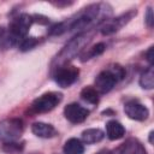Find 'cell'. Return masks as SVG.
Wrapping results in <instances>:
<instances>
[{"label":"cell","mask_w":154,"mask_h":154,"mask_svg":"<svg viewBox=\"0 0 154 154\" xmlns=\"http://www.w3.org/2000/svg\"><path fill=\"white\" fill-rule=\"evenodd\" d=\"M112 154H147V150L137 138H128L119 144Z\"/></svg>","instance_id":"11"},{"label":"cell","mask_w":154,"mask_h":154,"mask_svg":"<svg viewBox=\"0 0 154 154\" xmlns=\"http://www.w3.org/2000/svg\"><path fill=\"white\" fill-rule=\"evenodd\" d=\"M146 23H147V25H148L149 28H152V26H153V24H154L153 11H152V8H150V7H148V8H147V12H146Z\"/></svg>","instance_id":"23"},{"label":"cell","mask_w":154,"mask_h":154,"mask_svg":"<svg viewBox=\"0 0 154 154\" xmlns=\"http://www.w3.org/2000/svg\"><path fill=\"white\" fill-rule=\"evenodd\" d=\"M64 153L65 154H83L84 146L77 138H69L64 144Z\"/></svg>","instance_id":"15"},{"label":"cell","mask_w":154,"mask_h":154,"mask_svg":"<svg viewBox=\"0 0 154 154\" xmlns=\"http://www.w3.org/2000/svg\"><path fill=\"white\" fill-rule=\"evenodd\" d=\"M24 130L23 122L19 118H10L0 122V141L4 143L16 142L20 138Z\"/></svg>","instance_id":"3"},{"label":"cell","mask_w":154,"mask_h":154,"mask_svg":"<svg viewBox=\"0 0 154 154\" xmlns=\"http://www.w3.org/2000/svg\"><path fill=\"white\" fill-rule=\"evenodd\" d=\"M64 116L69 122H71L73 124H78V123H83L88 118L89 111L87 108H84L83 106L73 102V103L65 106Z\"/></svg>","instance_id":"9"},{"label":"cell","mask_w":154,"mask_h":154,"mask_svg":"<svg viewBox=\"0 0 154 154\" xmlns=\"http://www.w3.org/2000/svg\"><path fill=\"white\" fill-rule=\"evenodd\" d=\"M111 14V7L107 4H93L79 11L73 17L67 20L54 24L49 29L51 35H61L66 31H76V30H87L93 25L106 20V18Z\"/></svg>","instance_id":"1"},{"label":"cell","mask_w":154,"mask_h":154,"mask_svg":"<svg viewBox=\"0 0 154 154\" xmlns=\"http://www.w3.org/2000/svg\"><path fill=\"white\" fill-rule=\"evenodd\" d=\"M31 131L34 135L41 138H52L57 135V130L53 125L43 123V122H36L31 125Z\"/></svg>","instance_id":"12"},{"label":"cell","mask_w":154,"mask_h":154,"mask_svg":"<svg viewBox=\"0 0 154 154\" xmlns=\"http://www.w3.org/2000/svg\"><path fill=\"white\" fill-rule=\"evenodd\" d=\"M134 16H136V11L132 10V11H129V12H126V13H123V14H120V16L113 18V19L105 20L103 25H102L101 29H100V30H101V34H102V35H112V34L117 32V31L120 30L124 25H126V24L131 20V18H132Z\"/></svg>","instance_id":"7"},{"label":"cell","mask_w":154,"mask_h":154,"mask_svg":"<svg viewBox=\"0 0 154 154\" xmlns=\"http://www.w3.org/2000/svg\"><path fill=\"white\" fill-rule=\"evenodd\" d=\"M24 146L23 143H18L17 141L16 142H7V143H4V147H2V150L7 154H18L23 150Z\"/></svg>","instance_id":"20"},{"label":"cell","mask_w":154,"mask_h":154,"mask_svg":"<svg viewBox=\"0 0 154 154\" xmlns=\"http://www.w3.org/2000/svg\"><path fill=\"white\" fill-rule=\"evenodd\" d=\"M90 40H91V35L89 32H81L77 36H75L72 40H70L65 45V47L59 52V54L54 60L57 63V67L67 64V61L71 60L77 53H79Z\"/></svg>","instance_id":"2"},{"label":"cell","mask_w":154,"mask_h":154,"mask_svg":"<svg viewBox=\"0 0 154 154\" xmlns=\"http://www.w3.org/2000/svg\"><path fill=\"white\" fill-rule=\"evenodd\" d=\"M97 154H109V153H108L107 150H101V152H99Z\"/></svg>","instance_id":"26"},{"label":"cell","mask_w":154,"mask_h":154,"mask_svg":"<svg viewBox=\"0 0 154 154\" xmlns=\"http://www.w3.org/2000/svg\"><path fill=\"white\" fill-rule=\"evenodd\" d=\"M55 69L57 70L54 72V81L61 88H69L78 78L79 70H78V67H76L73 65L64 64Z\"/></svg>","instance_id":"5"},{"label":"cell","mask_w":154,"mask_h":154,"mask_svg":"<svg viewBox=\"0 0 154 154\" xmlns=\"http://www.w3.org/2000/svg\"><path fill=\"white\" fill-rule=\"evenodd\" d=\"M153 134H154L153 131L149 132V142H150V143H153Z\"/></svg>","instance_id":"25"},{"label":"cell","mask_w":154,"mask_h":154,"mask_svg":"<svg viewBox=\"0 0 154 154\" xmlns=\"http://www.w3.org/2000/svg\"><path fill=\"white\" fill-rule=\"evenodd\" d=\"M105 137V132L100 129H87L82 132V141L87 144L100 142Z\"/></svg>","instance_id":"14"},{"label":"cell","mask_w":154,"mask_h":154,"mask_svg":"<svg viewBox=\"0 0 154 154\" xmlns=\"http://www.w3.org/2000/svg\"><path fill=\"white\" fill-rule=\"evenodd\" d=\"M140 85L143 89H152L154 87V69L149 66L140 77Z\"/></svg>","instance_id":"17"},{"label":"cell","mask_w":154,"mask_h":154,"mask_svg":"<svg viewBox=\"0 0 154 154\" xmlns=\"http://www.w3.org/2000/svg\"><path fill=\"white\" fill-rule=\"evenodd\" d=\"M63 100V95L57 91H48L35 99L30 106L31 112L34 113H46L52 111L55 106H58Z\"/></svg>","instance_id":"4"},{"label":"cell","mask_w":154,"mask_h":154,"mask_svg":"<svg viewBox=\"0 0 154 154\" xmlns=\"http://www.w3.org/2000/svg\"><path fill=\"white\" fill-rule=\"evenodd\" d=\"M107 70L113 75V77L117 79V82L120 81V79H123L125 77V70H124V67L120 66V65H118V64L109 66Z\"/></svg>","instance_id":"21"},{"label":"cell","mask_w":154,"mask_h":154,"mask_svg":"<svg viewBox=\"0 0 154 154\" xmlns=\"http://www.w3.org/2000/svg\"><path fill=\"white\" fill-rule=\"evenodd\" d=\"M14 42L16 40L12 37V35L4 28H0V48H8L13 46Z\"/></svg>","instance_id":"19"},{"label":"cell","mask_w":154,"mask_h":154,"mask_svg":"<svg viewBox=\"0 0 154 154\" xmlns=\"http://www.w3.org/2000/svg\"><path fill=\"white\" fill-rule=\"evenodd\" d=\"M81 97L88 103L97 105L99 103V93L93 87H85L81 91Z\"/></svg>","instance_id":"18"},{"label":"cell","mask_w":154,"mask_h":154,"mask_svg":"<svg viewBox=\"0 0 154 154\" xmlns=\"http://www.w3.org/2000/svg\"><path fill=\"white\" fill-rule=\"evenodd\" d=\"M153 52H154V47H153V46L149 47L148 51L146 52V59H147V61L150 64V66L153 65V61H154V54H153Z\"/></svg>","instance_id":"24"},{"label":"cell","mask_w":154,"mask_h":154,"mask_svg":"<svg viewBox=\"0 0 154 154\" xmlns=\"http://www.w3.org/2000/svg\"><path fill=\"white\" fill-rule=\"evenodd\" d=\"M124 112L130 119L138 120V122L146 120L148 118V116H149L148 108L144 105H142L141 102H138L137 100L128 101L124 105Z\"/></svg>","instance_id":"8"},{"label":"cell","mask_w":154,"mask_h":154,"mask_svg":"<svg viewBox=\"0 0 154 154\" xmlns=\"http://www.w3.org/2000/svg\"><path fill=\"white\" fill-rule=\"evenodd\" d=\"M105 49H106V45H105V43H102V42L96 43V45H94L93 47L88 48V49L81 55V58H82L81 60H82V61H85V60H89V59H91V58H95V57L102 54V53L105 52Z\"/></svg>","instance_id":"16"},{"label":"cell","mask_w":154,"mask_h":154,"mask_svg":"<svg viewBox=\"0 0 154 154\" xmlns=\"http://www.w3.org/2000/svg\"><path fill=\"white\" fill-rule=\"evenodd\" d=\"M37 38L36 37H24L22 38L20 43H19V48L22 51H29L31 48H34L37 45Z\"/></svg>","instance_id":"22"},{"label":"cell","mask_w":154,"mask_h":154,"mask_svg":"<svg viewBox=\"0 0 154 154\" xmlns=\"http://www.w3.org/2000/svg\"><path fill=\"white\" fill-rule=\"evenodd\" d=\"M106 135L111 141L119 140L125 135V128L117 120H109L106 124Z\"/></svg>","instance_id":"13"},{"label":"cell","mask_w":154,"mask_h":154,"mask_svg":"<svg viewBox=\"0 0 154 154\" xmlns=\"http://www.w3.org/2000/svg\"><path fill=\"white\" fill-rule=\"evenodd\" d=\"M34 22V17L26 14V13H23V14H19L18 17L13 18L12 22L10 23V26H8V32L12 35V37L17 41L18 38H24L26 36V34L29 32V29L31 26Z\"/></svg>","instance_id":"6"},{"label":"cell","mask_w":154,"mask_h":154,"mask_svg":"<svg viewBox=\"0 0 154 154\" xmlns=\"http://www.w3.org/2000/svg\"><path fill=\"white\" fill-rule=\"evenodd\" d=\"M116 83H117V79L113 77V75L108 70H105L96 76L94 82V89L99 94H106L114 87Z\"/></svg>","instance_id":"10"}]
</instances>
